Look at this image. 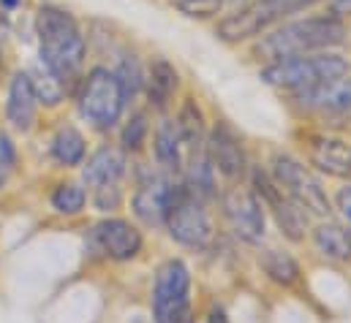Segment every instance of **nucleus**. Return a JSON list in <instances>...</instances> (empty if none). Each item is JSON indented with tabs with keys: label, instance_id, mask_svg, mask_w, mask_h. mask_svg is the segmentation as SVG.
Returning <instances> with one entry per match:
<instances>
[{
	"label": "nucleus",
	"instance_id": "nucleus-31",
	"mask_svg": "<svg viewBox=\"0 0 351 323\" xmlns=\"http://www.w3.org/2000/svg\"><path fill=\"white\" fill-rule=\"evenodd\" d=\"M330 11L332 16H346L351 14V0H330Z\"/></svg>",
	"mask_w": 351,
	"mask_h": 323
},
{
	"label": "nucleus",
	"instance_id": "nucleus-28",
	"mask_svg": "<svg viewBox=\"0 0 351 323\" xmlns=\"http://www.w3.org/2000/svg\"><path fill=\"white\" fill-rule=\"evenodd\" d=\"M14 166H16V147H14L11 136L0 131V188L8 182Z\"/></svg>",
	"mask_w": 351,
	"mask_h": 323
},
{
	"label": "nucleus",
	"instance_id": "nucleus-6",
	"mask_svg": "<svg viewBox=\"0 0 351 323\" xmlns=\"http://www.w3.org/2000/svg\"><path fill=\"white\" fill-rule=\"evenodd\" d=\"M272 179L283 188V193L289 198H294L305 212L311 215H330V198L324 193V188L319 185V179L302 166L294 161L291 155H275L272 158Z\"/></svg>",
	"mask_w": 351,
	"mask_h": 323
},
{
	"label": "nucleus",
	"instance_id": "nucleus-22",
	"mask_svg": "<svg viewBox=\"0 0 351 323\" xmlns=\"http://www.w3.org/2000/svg\"><path fill=\"white\" fill-rule=\"evenodd\" d=\"M85 153H88L85 136L77 128L66 125V128H60L55 133V139H52V158L60 166H80V163L85 161Z\"/></svg>",
	"mask_w": 351,
	"mask_h": 323
},
{
	"label": "nucleus",
	"instance_id": "nucleus-23",
	"mask_svg": "<svg viewBox=\"0 0 351 323\" xmlns=\"http://www.w3.org/2000/svg\"><path fill=\"white\" fill-rule=\"evenodd\" d=\"M262 266L278 285H294L297 277H300L297 261L289 253H280V250H267L262 255Z\"/></svg>",
	"mask_w": 351,
	"mask_h": 323
},
{
	"label": "nucleus",
	"instance_id": "nucleus-11",
	"mask_svg": "<svg viewBox=\"0 0 351 323\" xmlns=\"http://www.w3.org/2000/svg\"><path fill=\"white\" fill-rule=\"evenodd\" d=\"M93 242L112 261H131L142 250V234L128 220L109 218L93 229Z\"/></svg>",
	"mask_w": 351,
	"mask_h": 323
},
{
	"label": "nucleus",
	"instance_id": "nucleus-17",
	"mask_svg": "<svg viewBox=\"0 0 351 323\" xmlns=\"http://www.w3.org/2000/svg\"><path fill=\"white\" fill-rule=\"evenodd\" d=\"M123 171H125V158L114 147H101L88 158L85 168H82V177H85V185L95 190L104 185H117Z\"/></svg>",
	"mask_w": 351,
	"mask_h": 323
},
{
	"label": "nucleus",
	"instance_id": "nucleus-12",
	"mask_svg": "<svg viewBox=\"0 0 351 323\" xmlns=\"http://www.w3.org/2000/svg\"><path fill=\"white\" fill-rule=\"evenodd\" d=\"M207 155L213 168H218L226 179H240L245 171V153L240 136L232 131L229 122H218L207 136Z\"/></svg>",
	"mask_w": 351,
	"mask_h": 323
},
{
	"label": "nucleus",
	"instance_id": "nucleus-2",
	"mask_svg": "<svg viewBox=\"0 0 351 323\" xmlns=\"http://www.w3.org/2000/svg\"><path fill=\"white\" fill-rule=\"evenodd\" d=\"M346 36V27L341 22V16H308V19H297L289 25H280L278 30L267 33L262 41L256 44V57L267 63H278L286 57H297V55H311L313 49H327L341 44Z\"/></svg>",
	"mask_w": 351,
	"mask_h": 323
},
{
	"label": "nucleus",
	"instance_id": "nucleus-8",
	"mask_svg": "<svg viewBox=\"0 0 351 323\" xmlns=\"http://www.w3.org/2000/svg\"><path fill=\"white\" fill-rule=\"evenodd\" d=\"M254 188H256L254 193L259 196V201L272 212L278 229H280L291 242H300V240L305 237V226H308L305 209H302L294 198H289V196L283 193V188H280L269 174H264L262 168H254Z\"/></svg>",
	"mask_w": 351,
	"mask_h": 323
},
{
	"label": "nucleus",
	"instance_id": "nucleus-14",
	"mask_svg": "<svg viewBox=\"0 0 351 323\" xmlns=\"http://www.w3.org/2000/svg\"><path fill=\"white\" fill-rule=\"evenodd\" d=\"M38 95L33 90V81L27 71H16L8 81V98H5V120L16 131H30L36 122Z\"/></svg>",
	"mask_w": 351,
	"mask_h": 323
},
{
	"label": "nucleus",
	"instance_id": "nucleus-3",
	"mask_svg": "<svg viewBox=\"0 0 351 323\" xmlns=\"http://www.w3.org/2000/svg\"><path fill=\"white\" fill-rule=\"evenodd\" d=\"M349 74V63L341 55L332 52H322V55H297V57H286L278 63H269L267 68H262V79L272 87L280 90H308L316 87L322 81L335 79Z\"/></svg>",
	"mask_w": 351,
	"mask_h": 323
},
{
	"label": "nucleus",
	"instance_id": "nucleus-27",
	"mask_svg": "<svg viewBox=\"0 0 351 323\" xmlns=\"http://www.w3.org/2000/svg\"><path fill=\"white\" fill-rule=\"evenodd\" d=\"M145 136H147V117H145V112H136V114L125 122V128H123V133H120L123 150H128V153L139 150V147L145 144Z\"/></svg>",
	"mask_w": 351,
	"mask_h": 323
},
{
	"label": "nucleus",
	"instance_id": "nucleus-16",
	"mask_svg": "<svg viewBox=\"0 0 351 323\" xmlns=\"http://www.w3.org/2000/svg\"><path fill=\"white\" fill-rule=\"evenodd\" d=\"M294 98L308 106V109H319V112H349L351 109V77H335V79H327L316 87H308V90H300L294 92Z\"/></svg>",
	"mask_w": 351,
	"mask_h": 323
},
{
	"label": "nucleus",
	"instance_id": "nucleus-9",
	"mask_svg": "<svg viewBox=\"0 0 351 323\" xmlns=\"http://www.w3.org/2000/svg\"><path fill=\"white\" fill-rule=\"evenodd\" d=\"M283 16V11L278 8L275 0H254L243 8H237L234 14H229L226 19L218 22V38L226 44H237L245 38H254L264 33L272 22H278Z\"/></svg>",
	"mask_w": 351,
	"mask_h": 323
},
{
	"label": "nucleus",
	"instance_id": "nucleus-21",
	"mask_svg": "<svg viewBox=\"0 0 351 323\" xmlns=\"http://www.w3.org/2000/svg\"><path fill=\"white\" fill-rule=\"evenodd\" d=\"M145 81H147V98H150V103H153L156 109H164V106L172 101V95H175V90H177L175 66H172L169 60H164V57L153 60L150 77Z\"/></svg>",
	"mask_w": 351,
	"mask_h": 323
},
{
	"label": "nucleus",
	"instance_id": "nucleus-20",
	"mask_svg": "<svg viewBox=\"0 0 351 323\" xmlns=\"http://www.w3.org/2000/svg\"><path fill=\"white\" fill-rule=\"evenodd\" d=\"M316 250L332 261H349L351 258V229L341 223H322L313 231Z\"/></svg>",
	"mask_w": 351,
	"mask_h": 323
},
{
	"label": "nucleus",
	"instance_id": "nucleus-7",
	"mask_svg": "<svg viewBox=\"0 0 351 323\" xmlns=\"http://www.w3.org/2000/svg\"><path fill=\"white\" fill-rule=\"evenodd\" d=\"M164 223L169 226L172 240L185 247H207L213 240V226L202 207V198H196L185 185H177V193L169 204Z\"/></svg>",
	"mask_w": 351,
	"mask_h": 323
},
{
	"label": "nucleus",
	"instance_id": "nucleus-25",
	"mask_svg": "<svg viewBox=\"0 0 351 323\" xmlns=\"http://www.w3.org/2000/svg\"><path fill=\"white\" fill-rule=\"evenodd\" d=\"M85 201H88V193L77 182H63L52 193V207L60 215H77V212H82L85 209Z\"/></svg>",
	"mask_w": 351,
	"mask_h": 323
},
{
	"label": "nucleus",
	"instance_id": "nucleus-5",
	"mask_svg": "<svg viewBox=\"0 0 351 323\" xmlns=\"http://www.w3.org/2000/svg\"><path fill=\"white\" fill-rule=\"evenodd\" d=\"M156 323H191V272L182 261H167L153 288Z\"/></svg>",
	"mask_w": 351,
	"mask_h": 323
},
{
	"label": "nucleus",
	"instance_id": "nucleus-33",
	"mask_svg": "<svg viewBox=\"0 0 351 323\" xmlns=\"http://www.w3.org/2000/svg\"><path fill=\"white\" fill-rule=\"evenodd\" d=\"M207 323H229V318H226V313H223V310H218V307H215V310L210 313Z\"/></svg>",
	"mask_w": 351,
	"mask_h": 323
},
{
	"label": "nucleus",
	"instance_id": "nucleus-34",
	"mask_svg": "<svg viewBox=\"0 0 351 323\" xmlns=\"http://www.w3.org/2000/svg\"><path fill=\"white\" fill-rule=\"evenodd\" d=\"M218 3H223V0H218Z\"/></svg>",
	"mask_w": 351,
	"mask_h": 323
},
{
	"label": "nucleus",
	"instance_id": "nucleus-18",
	"mask_svg": "<svg viewBox=\"0 0 351 323\" xmlns=\"http://www.w3.org/2000/svg\"><path fill=\"white\" fill-rule=\"evenodd\" d=\"M177 131L182 139V150H188V155L207 150V133H204V117L202 109L196 106V101H185L180 114H177Z\"/></svg>",
	"mask_w": 351,
	"mask_h": 323
},
{
	"label": "nucleus",
	"instance_id": "nucleus-19",
	"mask_svg": "<svg viewBox=\"0 0 351 323\" xmlns=\"http://www.w3.org/2000/svg\"><path fill=\"white\" fill-rule=\"evenodd\" d=\"M156 161L164 171L177 174L182 168V139H180V131H177V122L172 120H164L156 131Z\"/></svg>",
	"mask_w": 351,
	"mask_h": 323
},
{
	"label": "nucleus",
	"instance_id": "nucleus-24",
	"mask_svg": "<svg viewBox=\"0 0 351 323\" xmlns=\"http://www.w3.org/2000/svg\"><path fill=\"white\" fill-rule=\"evenodd\" d=\"M27 74H30V81H33L36 95H38V103H47V106L60 103V98H63V87H66V84L58 79L44 63H41V68L27 71Z\"/></svg>",
	"mask_w": 351,
	"mask_h": 323
},
{
	"label": "nucleus",
	"instance_id": "nucleus-15",
	"mask_svg": "<svg viewBox=\"0 0 351 323\" xmlns=\"http://www.w3.org/2000/svg\"><path fill=\"white\" fill-rule=\"evenodd\" d=\"M308 161L330 177L351 179V144L332 136H311L308 139Z\"/></svg>",
	"mask_w": 351,
	"mask_h": 323
},
{
	"label": "nucleus",
	"instance_id": "nucleus-1",
	"mask_svg": "<svg viewBox=\"0 0 351 323\" xmlns=\"http://www.w3.org/2000/svg\"><path fill=\"white\" fill-rule=\"evenodd\" d=\"M36 36L41 63L69 84L85 63V36L77 19L60 5H41L36 11Z\"/></svg>",
	"mask_w": 351,
	"mask_h": 323
},
{
	"label": "nucleus",
	"instance_id": "nucleus-10",
	"mask_svg": "<svg viewBox=\"0 0 351 323\" xmlns=\"http://www.w3.org/2000/svg\"><path fill=\"white\" fill-rule=\"evenodd\" d=\"M223 212L234 229V234L248 244L264 240V209L262 201L248 188H229L223 193Z\"/></svg>",
	"mask_w": 351,
	"mask_h": 323
},
{
	"label": "nucleus",
	"instance_id": "nucleus-32",
	"mask_svg": "<svg viewBox=\"0 0 351 323\" xmlns=\"http://www.w3.org/2000/svg\"><path fill=\"white\" fill-rule=\"evenodd\" d=\"M19 5H22V0H0V11H5V14L16 11Z\"/></svg>",
	"mask_w": 351,
	"mask_h": 323
},
{
	"label": "nucleus",
	"instance_id": "nucleus-30",
	"mask_svg": "<svg viewBox=\"0 0 351 323\" xmlns=\"http://www.w3.org/2000/svg\"><path fill=\"white\" fill-rule=\"evenodd\" d=\"M338 209H341V215L346 218V220H351V185H346V188H341V193H338Z\"/></svg>",
	"mask_w": 351,
	"mask_h": 323
},
{
	"label": "nucleus",
	"instance_id": "nucleus-4",
	"mask_svg": "<svg viewBox=\"0 0 351 323\" xmlns=\"http://www.w3.org/2000/svg\"><path fill=\"white\" fill-rule=\"evenodd\" d=\"M125 92L120 87V79L114 77V71L95 66L90 71L82 90H80V114L93 122L98 131H109L120 122V114L125 109Z\"/></svg>",
	"mask_w": 351,
	"mask_h": 323
},
{
	"label": "nucleus",
	"instance_id": "nucleus-13",
	"mask_svg": "<svg viewBox=\"0 0 351 323\" xmlns=\"http://www.w3.org/2000/svg\"><path fill=\"white\" fill-rule=\"evenodd\" d=\"M177 185L167 177H150L139 185V190L134 193V212L142 223L147 226H161L167 220L169 204L175 198Z\"/></svg>",
	"mask_w": 351,
	"mask_h": 323
},
{
	"label": "nucleus",
	"instance_id": "nucleus-29",
	"mask_svg": "<svg viewBox=\"0 0 351 323\" xmlns=\"http://www.w3.org/2000/svg\"><path fill=\"white\" fill-rule=\"evenodd\" d=\"M120 188L117 185H104V188H95L93 190V201L101 212H109V209H117L120 207Z\"/></svg>",
	"mask_w": 351,
	"mask_h": 323
},
{
	"label": "nucleus",
	"instance_id": "nucleus-26",
	"mask_svg": "<svg viewBox=\"0 0 351 323\" xmlns=\"http://www.w3.org/2000/svg\"><path fill=\"white\" fill-rule=\"evenodd\" d=\"M114 77L120 79V87H123V92H125V101H134L136 92L145 87V74H142V66H139L136 55H123V60H120Z\"/></svg>",
	"mask_w": 351,
	"mask_h": 323
}]
</instances>
